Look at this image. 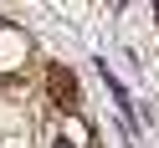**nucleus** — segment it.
Returning <instances> with one entry per match:
<instances>
[{"label":"nucleus","mask_w":159,"mask_h":148,"mask_svg":"<svg viewBox=\"0 0 159 148\" xmlns=\"http://www.w3.org/2000/svg\"><path fill=\"white\" fill-rule=\"evenodd\" d=\"M154 21H159V5H154Z\"/></svg>","instance_id":"nucleus-3"},{"label":"nucleus","mask_w":159,"mask_h":148,"mask_svg":"<svg viewBox=\"0 0 159 148\" xmlns=\"http://www.w3.org/2000/svg\"><path fill=\"white\" fill-rule=\"evenodd\" d=\"M57 148H72V143H67V138H62V143H57Z\"/></svg>","instance_id":"nucleus-2"},{"label":"nucleus","mask_w":159,"mask_h":148,"mask_svg":"<svg viewBox=\"0 0 159 148\" xmlns=\"http://www.w3.org/2000/svg\"><path fill=\"white\" fill-rule=\"evenodd\" d=\"M52 82H57V97H62L67 107L77 102V82H72V72H62V66H52Z\"/></svg>","instance_id":"nucleus-1"}]
</instances>
